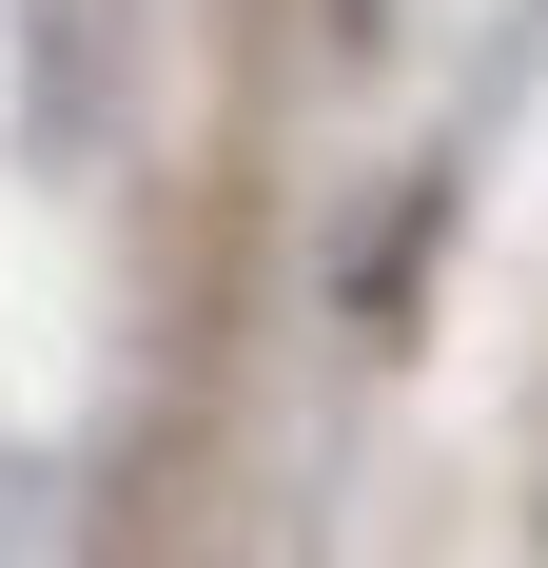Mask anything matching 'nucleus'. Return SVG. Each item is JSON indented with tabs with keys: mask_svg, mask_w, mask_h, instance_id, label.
I'll use <instances>...</instances> for the list:
<instances>
[]
</instances>
